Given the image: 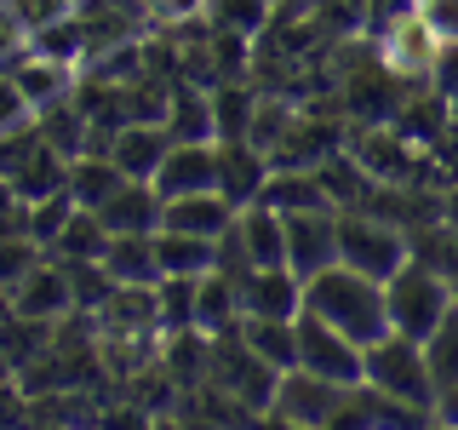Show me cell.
<instances>
[{"label": "cell", "instance_id": "40", "mask_svg": "<svg viewBox=\"0 0 458 430\" xmlns=\"http://www.w3.org/2000/svg\"><path fill=\"white\" fill-rule=\"evenodd\" d=\"M212 0H149V12L161 23H190V18H200V12H207Z\"/></svg>", "mask_w": 458, "mask_h": 430}, {"label": "cell", "instance_id": "1", "mask_svg": "<svg viewBox=\"0 0 458 430\" xmlns=\"http://www.w3.org/2000/svg\"><path fill=\"white\" fill-rule=\"evenodd\" d=\"M304 310H315L321 322H333L338 333H350L355 344H372L378 333H390V305H384V281L361 276L338 258V264L315 270L304 281Z\"/></svg>", "mask_w": 458, "mask_h": 430}, {"label": "cell", "instance_id": "30", "mask_svg": "<svg viewBox=\"0 0 458 430\" xmlns=\"http://www.w3.org/2000/svg\"><path fill=\"white\" fill-rule=\"evenodd\" d=\"M424 344V362H429V379H436V396L447 391V384H458V305L436 322V333L419 339Z\"/></svg>", "mask_w": 458, "mask_h": 430}, {"label": "cell", "instance_id": "9", "mask_svg": "<svg viewBox=\"0 0 458 430\" xmlns=\"http://www.w3.org/2000/svg\"><path fill=\"white\" fill-rule=\"evenodd\" d=\"M12 310L35 315V322H57V315L75 310V287H69V264L52 253H40V264L12 287Z\"/></svg>", "mask_w": 458, "mask_h": 430}, {"label": "cell", "instance_id": "42", "mask_svg": "<svg viewBox=\"0 0 458 430\" xmlns=\"http://www.w3.org/2000/svg\"><path fill=\"white\" fill-rule=\"evenodd\" d=\"M447 287H453V305H458V264L447 270Z\"/></svg>", "mask_w": 458, "mask_h": 430}, {"label": "cell", "instance_id": "14", "mask_svg": "<svg viewBox=\"0 0 458 430\" xmlns=\"http://www.w3.org/2000/svg\"><path fill=\"white\" fill-rule=\"evenodd\" d=\"M155 190H161V201L218 190V143H172L161 172H155Z\"/></svg>", "mask_w": 458, "mask_h": 430}, {"label": "cell", "instance_id": "10", "mask_svg": "<svg viewBox=\"0 0 458 430\" xmlns=\"http://www.w3.org/2000/svg\"><path fill=\"white\" fill-rule=\"evenodd\" d=\"M161 190H155L149 178H126L121 190H114L104 207H92L98 212V224L109 229V236H155L161 229Z\"/></svg>", "mask_w": 458, "mask_h": 430}, {"label": "cell", "instance_id": "13", "mask_svg": "<svg viewBox=\"0 0 458 430\" xmlns=\"http://www.w3.org/2000/svg\"><path fill=\"white\" fill-rule=\"evenodd\" d=\"M172 143L178 138H172L166 121H126L121 133H114V143H109V161L121 167L126 178H149L155 184V172H161Z\"/></svg>", "mask_w": 458, "mask_h": 430}, {"label": "cell", "instance_id": "21", "mask_svg": "<svg viewBox=\"0 0 458 430\" xmlns=\"http://www.w3.org/2000/svg\"><path fill=\"white\" fill-rule=\"evenodd\" d=\"M235 229L241 241H247L252 264H286V219L276 207H264V201H252V207L235 212Z\"/></svg>", "mask_w": 458, "mask_h": 430}, {"label": "cell", "instance_id": "38", "mask_svg": "<svg viewBox=\"0 0 458 430\" xmlns=\"http://www.w3.org/2000/svg\"><path fill=\"white\" fill-rule=\"evenodd\" d=\"M429 86L447 98V109H453V121H458V40H441L436 69H429Z\"/></svg>", "mask_w": 458, "mask_h": 430}, {"label": "cell", "instance_id": "28", "mask_svg": "<svg viewBox=\"0 0 458 430\" xmlns=\"http://www.w3.org/2000/svg\"><path fill=\"white\" fill-rule=\"evenodd\" d=\"M12 184H18V195L23 201H47L57 190H69V155H57L47 138H40V150L29 155V161L12 172Z\"/></svg>", "mask_w": 458, "mask_h": 430}, {"label": "cell", "instance_id": "34", "mask_svg": "<svg viewBox=\"0 0 458 430\" xmlns=\"http://www.w3.org/2000/svg\"><path fill=\"white\" fill-rule=\"evenodd\" d=\"M286 126H293V104H281V98H258V104H252V126H247V143H258V150L269 155L286 138Z\"/></svg>", "mask_w": 458, "mask_h": 430}, {"label": "cell", "instance_id": "20", "mask_svg": "<svg viewBox=\"0 0 458 430\" xmlns=\"http://www.w3.org/2000/svg\"><path fill=\"white\" fill-rule=\"evenodd\" d=\"M166 126L178 143H218V121H212V92L190 81H172V104H166Z\"/></svg>", "mask_w": 458, "mask_h": 430}, {"label": "cell", "instance_id": "15", "mask_svg": "<svg viewBox=\"0 0 458 430\" xmlns=\"http://www.w3.org/2000/svg\"><path fill=\"white\" fill-rule=\"evenodd\" d=\"M161 373L172 391H195L212 373V333L207 327H178V333H161Z\"/></svg>", "mask_w": 458, "mask_h": 430}, {"label": "cell", "instance_id": "22", "mask_svg": "<svg viewBox=\"0 0 458 430\" xmlns=\"http://www.w3.org/2000/svg\"><path fill=\"white\" fill-rule=\"evenodd\" d=\"M155 258H161V276H207L218 264V241L183 236V229H155Z\"/></svg>", "mask_w": 458, "mask_h": 430}, {"label": "cell", "instance_id": "17", "mask_svg": "<svg viewBox=\"0 0 458 430\" xmlns=\"http://www.w3.org/2000/svg\"><path fill=\"white\" fill-rule=\"evenodd\" d=\"M229 224H235V207H229L218 190L172 195L166 207H161V229H183V236H207V241H218Z\"/></svg>", "mask_w": 458, "mask_h": 430}, {"label": "cell", "instance_id": "23", "mask_svg": "<svg viewBox=\"0 0 458 430\" xmlns=\"http://www.w3.org/2000/svg\"><path fill=\"white\" fill-rule=\"evenodd\" d=\"M264 207H276V212H304V207H333L321 190V178H315V167H276L269 172V184H264Z\"/></svg>", "mask_w": 458, "mask_h": 430}, {"label": "cell", "instance_id": "7", "mask_svg": "<svg viewBox=\"0 0 458 430\" xmlns=\"http://www.w3.org/2000/svg\"><path fill=\"white\" fill-rule=\"evenodd\" d=\"M286 219V270L293 276H315V270L338 264V207H304L281 212Z\"/></svg>", "mask_w": 458, "mask_h": 430}, {"label": "cell", "instance_id": "25", "mask_svg": "<svg viewBox=\"0 0 458 430\" xmlns=\"http://www.w3.org/2000/svg\"><path fill=\"white\" fill-rule=\"evenodd\" d=\"M241 322V281L224 276V270H207L195 287V327L207 333H224V327Z\"/></svg>", "mask_w": 458, "mask_h": 430}, {"label": "cell", "instance_id": "12", "mask_svg": "<svg viewBox=\"0 0 458 430\" xmlns=\"http://www.w3.org/2000/svg\"><path fill=\"white\" fill-rule=\"evenodd\" d=\"M269 155L258 150V143L247 138H235V143H218V195L229 201V207H252L258 195H264V184H269Z\"/></svg>", "mask_w": 458, "mask_h": 430}, {"label": "cell", "instance_id": "39", "mask_svg": "<svg viewBox=\"0 0 458 430\" xmlns=\"http://www.w3.org/2000/svg\"><path fill=\"white\" fill-rule=\"evenodd\" d=\"M412 12H419L441 40H458V0H412Z\"/></svg>", "mask_w": 458, "mask_h": 430}, {"label": "cell", "instance_id": "32", "mask_svg": "<svg viewBox=\"0 0 458 430\" xmlns=\"http://www.w3.org/2000/svg\"><path fill=\"white\" fill-rule=\"evenodd\" d=\"M195 287H200V276H161V281H155V305H161V333L195 327Z\"/></svg>", "mask_w": 458, "mask_h": 430}, {"label": "cell", "instance_id": "19", "mask_svg": "<svg viewBox=\"0 0 458 430\" xmlns=\"http://www.w3.org/2000/svg\"><path fill=\"white\" fill-rule=\"evenodd\" d=\"M98 264L114 276V287H155L161 281V258H155V236H109Z\"/></svg>", "mask_w": 458, "mask_h": 430}, {"label": "cell", "instance_id": "24", "mask_svg": "<svg viewBox=\"0 0 458 430\" xmlns=\"http://www.w3.org/2000/svg\"><path fill=\"white\" fill-rule=\"evenodd\" d=\"M241 333H247V344L276 373L298 367V315H293V322H276V315H241Z\"/></svg>", "mask_w": 458, "mask_h": 430}, {"label": "cell", "instance_id": "18", "mask_svg": "<svg viewBox=\"0 0 458 430\" xmlns=\"http://www.w3.org/2000/svg\"><path fill=\"white\" fill-rule=\"evenodd\" d=\"M98 327L109 339H138V333H161V305H155V287H114L98 310Z\"/></svg>", "mask_w": 458, "mask_h": 430}, {"label": "cell", "instance_id": "5", "mask_svg": "<svg viewBox=\"0 0 458 430\" xmlns=\"http://www.w3.org/2000/svg\"><path fill=\"white\" fill-rule=\"evenodd\" d=\"M350 391H355V384H338V379H321V373H310V367H293V373H281V384H276L269 419H286V425H338L344 408H350Z\"/></svg>", "mask_w": 458, "mask_h": 430}, {"label": "cell", "instance_id": "4", "mask_svg": "<svg viewBox=\"0 0 458 430\" xmlns=\"http://www.w3.org/2000/svg\"><path fill=\"white\" fill-rule=\"evenodd\" d=\"M338 258L372 281H390L412 258V241H407V229L372 219L367 207H350V212H338Z\"/></svg>", "mask_w": 458, "mask_h": 430}, {"label": "cell", "instance_id": "6", "mask_svg": "<svg viewBox=\"0 0 458 430\" xmlns=\"http://www.w3.org/2000/svg\"><path fill=\"white\" fill-rule=\"evenodd\" d=\"M298 367L338 384H361V344L338 333L333 322H321L315 310H298Z\"/></svg>", "mask_w": 458, "mask_h": 430}, {"label": "cell", "instance_id": "41", "mask_svg": "<svg viewBox=\"0 0 458 430\" xmlns=\"http://www.w3.org/2000/svg\"><path fill=\"white\" fill-rule=\"evenodd\" d=\"M436 419L441 425H458V384H447V391L436 396Z\"/></svg>", "mask_w": 458, "mask_h": 430}, {"label": "cell", "instance_id": "3", "mask_svg": "<svg viewBox=\"0 0 458 430\" xmlns=\"http://www.w3.org/2000/svg\"><path fill=\"white\" fill-rule=\"evenodd\" d=\"M384 305H390V327L407 339H429L436 322L453 310V287L441 270H429L424 258H407L390 281H384Z\"/></svg>", "mask_w": 458, "mask_h": 430}, {"label": "cell", "instance_id": "2", "mask_svg": "<svg viewBox=\"0 0 458 430\" xmlns=\"http://www.w3.org/2000/svg\"><path fill=\"white\" fill-rule=\"evenodd\" d=\"M361 384H372L378 396H390L412 413H424V419H436V379H429L424 344L395 333V327L361 344Z\"/></svg>", "mask_w": 458, "mask_h": 430}, {"label": "cell", "instance_id": "37", "mask_svg": "<svg viewBox=\"0 0 458 430\" xmlns=\"http://www.w3.org/2000/svg\"><path fill=\"white\" fill-rule=\"evenodd\" d=\"M23 126H35V104L12 75H0V133H23Z\"/></svg>", "mask_w": 458, "mask_h": 430}, {"label": "cell", "instance_id": "27", "mask_svg": "<svg viewBox=\"0 0 458 430\" xmlns=\"http://www.w3.org/2000/svg\"><path fill=\"white\" fill-rule=\"evenodd\" d=\"M35 121H40V138H47L57 155H69V161H75V155H86V126H92V121H86V109L75 104V92L57 98V104H47Z\"/></svg>", "mask_w": 458, "mask_h": 430}, {"label": "cell", "instance_id": "33", "mask_svg": "<svg viewBox=\"0 0 458 430\" xmlns=\"http://www.w3.org/2000/svg\"><path fill=\"white\" fill-rule=\"evenodd\" d=\"M69 219H75V195H69V190H57V195H47V201H29V241L47 253L52 241L64 236Z\"/></svg>", "mask_w": 458, "mask_h": 430}, {"label": "cell", "instance_id": "36", "mask_svg": "<svg viewBox=\"0 0 458 430\" xmlns=\"http://www.w3.org/2000/svg\"><path fill=\"white\" fill-rule=\"evenodd\" d=\"M40 264V247L23 229H0V287H18L29 270Z\"/></svg>", "mask_w": 458, "mask_h": 430}, {"label": "cell", "instance_id": "16", "mask_svg": "<svg viewBox=\"0 0 458 430\" xmlns=\"http://www.w3.org/2000/svg\"><path fill=\"white\" fill-rule=\"evenodd\" d=\"M6 75L23 86V98L35 104V115L47 109V104H57V98H69V92H75V81H81V75H75V64H57V57L35 52V47H23V52H18V64H12Z\"/></svg>", "mask_w": 458, "mask_h": 430}, {"label": "cell", "instance_id": "31", "mask_svg": "<svg viewBox=\"0 0 458 430\" xmlns=\"http://www.w3.org/2000/svg\"><path fill=\"white\" fill-rule=\"evenodd\" d=\"M104 241H109V229L98 224V212L92 207H75V219L64 224V236H57L47 253L69 264V258H98V253H104Z\"/></svg>", "mask_w": 458, "mask_h": 430}, {"label": "cell", "instance_id": "29", "mask_svg": "<svg viewBox=\"0 0 458 430\" xmlns=\"http://www.w3.org/2000/svg\"><path fill=\"white\" fill-rule=\"evenodd\" d=\"M252 104H258V92H252L247 81H218V86H212V121H218V143L247 138Z\"/></svg>", "mask_w": 458, "mask_h": 430}, {"label": "cell", "instance_id": "8", "mask_svg": "<svg viewBox=\"0 0 458 430\" xmlns=\"http://www.w3.org/2000/svg\"><path fill=\"white\" fill-rule=\"evenodd\" d=\"M436 52H441V35L419 18V12L395 18V23L378 35V57L395 69L401 81H429V69H436Z\"/></svg>", "mask_w": 458, "mask_h": 430}, {"label": "cell", "instance_id": "35", "mask_svg": "<svg viewBox=\"0 0 458 430\" xmlns=\"http://www.w3.org/2000/svg\"><path fill=\"white\" fill-rule=\"evenodd\" d=\"M269 0H212V18H218V29H235V35H264L269 29Z\"/></svg>", "mask_w": 458, "mask_h": 430}, {"label": "cell", "instance_id": "26", "mask_svg": "<svg viewBox=\"0 0 458 430\" xmlns=\"http://www.w3.org/2000/svg\"><path fill=\"white\" fill-rule=\"evenodd\" d=\"M121 184H126V172L109 155H75L69 161V195H75V207H104Z\"/></svg>", "mask_w": 458, "mask_h": 430}, {"label": "cell", "instance_id": "11", "mask_svg": "<svg viewBox=\"0 0 458 430\" xmlns=\"http://www.w3.org/2000/svg\"><path fill=\"white\" fill-rule=\"evenodd\" d=\"M304 310V276H293L286 264H258L247 281H241V315H276V322H293Z\"/></svg>", "mask_w": 458, "mask_h": 430}]
</instances>
